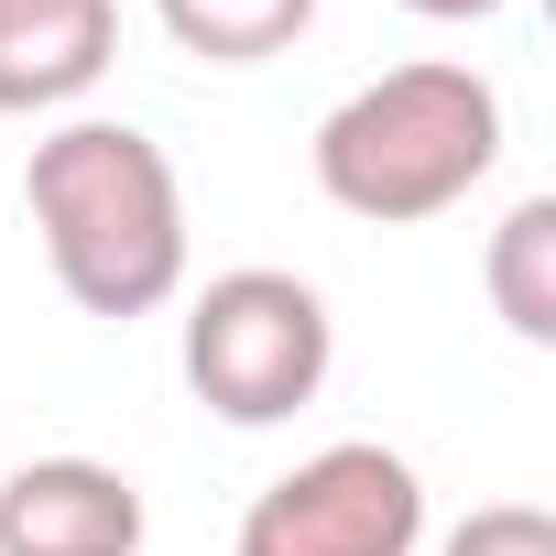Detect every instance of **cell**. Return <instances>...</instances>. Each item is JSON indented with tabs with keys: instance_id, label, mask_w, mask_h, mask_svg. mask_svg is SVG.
Instances as JSON below:
<instances>
[{
	"instance_id": "1",
	"label": "cell",
	"mask_w": 556,
	"mask_h": 556,
	"mask_svg": "<svg viewBox=\"0 0 556 556\" xmlns=\"http://www.w3.org/2000/svg\"><path fill=\"white\" fill-rule=\"evenodd\" d=\"M23 207L45 229V262L55 285L88 306V317H153L175 285H186V186L164 164L153 131L131 121H66L34 142L23 164Z\"/></svg>"
},
{
	"instance_id": "2",
	"label": "cell",
	"mask_w": 556,
	"mask_h": 556,
	"mask_svg": "<svg viewBox=\"0 0 556 556\" xmlns=\"http://www.w3.org/2000/svg\"><path fill=\"white\" fill-rule=\"evenodd\" d=\"M491 164H502V88L458 55L382 66L371 88H350L317 121V186H328V207H350L371 229H415V218L458 207Z\"/></svg>"
},
{
	"instance_id": "3",
	"label": "cell",
	"mask_w": 556,
	"mask_h": 556,
	"mask_svg": "<svg viewBox=\"0 0 556 556\" xmlns=\"http://www.w3.org/2000/svg\"><path fill=\"white\" fill-rule=\"evenodd\" d=\"M328 361H339V328H328V295L306 273L240 262V273H207L197 306H186V382L218 426L306 415L328 393Z\"/></svg>"
},
{
	"instance_id": "4",
	"label": "cell",
	"mask_w": 556,
	"mask_h": 556,
	"mask_svg": "<svg viewBox=\"0 0 556 556\" xmlns=\"http://www.w3.org/2000/svg\"><path fill=\"white\" fill-rule=\"evenodd\" d=\"M426 545V480L382 437H339L262 480L240 513V556H415Z\"/></svg>"
},
{
	"instance_id": "5",
	"label": "cell",
	"mask_w": 556,
	"mask_h": 556,
	"mask_svg": "<svg viewBox=\"0 0 556 556\" xmlns=\"http://www.w3.org/2000/svg\"><path fill=\"white\" fill-rule=\"evenodd\" d=\"M0 556H142V491L110 458H23L0 480Z\"/></svg>"
},
{
	"instance_id": "6",
	"label": "cell",
	"mask_w": 556,
	"mask_h": 556,
	"mask_svg": "<svg viewBox=\"0 0 556 556\" xmlns=\"http://www.w3.org/2000/svg\"><path fill=\"white\" fill-rule=\"evenodd\" d=\"M121 55V0H0V110H66Z\"/></svg>"
},
{
	"instance_id": "7",
	"label": "cell",
	"mask_w": 556,
	"mask_h": 556,
	"mask_svg": "<svg viewBox=\"0 0 556 556\" xmlns=\"http://www.w3.org/2000/svg\"><path fill=\"white\" fill-rule=\"evenodd\" d=\"M491 317L523 339V350H556V197H523L502 229H491Z\"/></svg>"
},
{
	"instance_id": "8",
	"label": "cell",
	"mask_w": 556,
	"mask_h": 556,
	"mask_svg": "<svg viewBox=\"0 0 556 556\" xmlns=\"http://www.w3.org/2000/svg\"><path fill=\"white\" fill-rule=\"evenodd\" d=\"M153 12L197 66H273L285 45H306L317 0H153Z\"/></svg>"
},
{
	"instance_id": "9",
	"label": "cell",
	"mask_w": 556,
	"mask_h": 556,
	"mask_svg": "<svg viewBox=\"0 0 556 556\" xmlns=\"http://www.w3.org/2000/svg\"><path fill=\"white\" fill-rule=\"evenodd\" d=\"M437 556H556V513H534V502H480Z\"/></svg>"
},
{
	"instance_id": "10",
	"label": "cell",
	"mask_w": 556,
	"mask_h": 556,
	"mask_svg": "<svg viewBox=\"0 0 556 556\" xmlns=\"http://www.w3.org/2000/svg\"><path fill=\"white\" fill-rule=\"evenodd\" d=\"M404 12H426V23H480V12H502V0H404Z\"/></svg>"
}]
</instances>
